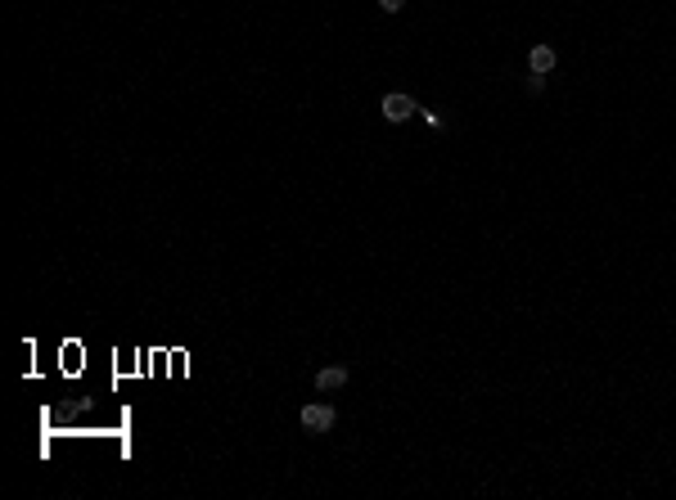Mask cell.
I'll list each match as a JSON object with an SVG mask.
<instances>
[{
    "label": "cell",
    "mask_w": 676,
    "mask_h": 500,
    "mask_svg": "<svg viewBox=\"0 0 676 500\" xmlns=\"http://www.w3.org/2000/svg\"><path fill=\"white\" fill-rule=\"evenodd\" d=\"M379 109H384V122H406V118L420 113V104H415L406 91H388L384 100H379Z\"/></svg>",
    "instance_id": "cell-1"
},
{
    "label": "cell",
    "mask_w": 676,
    "mask_h": 500,
    "mask_svg": "<svg viewBox=\"0 0 676 500\" xmlns=\"http://www.w3.org/2000/svg\"><path fill=\"white\" fill-rule=\"evenodd\" d=\"M338 424V410L325 406V401H311V406H302V428L307 432H329Z\"/></svg>",
    "instance_id": "cell-2"
},
{
    "label": "cell",
    "mask_w": 676,
    "mask_h": 500,
    "mask_svg": "<svg viewBox=\"0 0 676 500\" xmlns=\"http://www.w3.org/2000/svg\"><path fill=\"white\" fill-rule=\"evenodd\" d=\"M555 63H559L555 45H532V50H528V68L532 72H555Z\"/></svg>",
    "instance_id": "cell-3"
},
{
    "label": "cell",
    "mask_w": 676,
    "mask_h": 500,
    "mask_svg": "<svg viewBox=\"0 0 676 500\" xmlns=\"http://www.w3.org/2000/svg\"><path fill=\"white\" fill-rule=\"evenodd\" d=\"M343 383H347V370H343V365H325V370H316V388L320 392H338Z\"/></svg>",
    "instance_id": "cell-4"
},
{
    "label": "cell",
    "mask_w": 676,
    "mask_h": 500,
    "mask_svg": "<svg viewBox=\"0 0 676 500\" xmlns=\"http://www.w3.org/2000/svg\"><path fill=\"white\" fill-rule=\"evenodd\" d=\"M523 86H528V95H541V91H546V72H532L528 68V81H523Z\"/></svg>",
    "instance_id": "cell-5"
},
{
    "label": "cell",
    "mask_w": 676,
    "mask_h": 500,
    "mask_svg": "<svg viewBox=\"0 0 676 500\" xmlns=\"http://www.w3.org/2000/svg\"><path fill=\"white\" fill-rule=\"evenodd\" d=\"M379 9H384V14H402L406 0H379Z\"/></svg>",
    "instance_id": "cell-6"
}]
</instances>
